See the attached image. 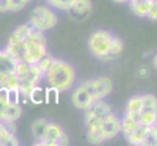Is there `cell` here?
Masks as SVG:
<instances>
[{"instance_id":"3","label":"cell","mask_w":157,"mask_h":146,"mask_svg":"<svg viewBox=\"0 0 157 146\" xmlns=\"http://www.w3.org/2000/svg\"><path fill=\"white\" fill-rule=\"evenodd\" d=\"M45 74L38 68L36 64L26 62H18L16 72V86L20 93L25 96H29L30 91L39 84Z\"/></svg>"},{"instance_id":"29","label":"cell","mask_w":157,"mask_h":146,"mask_svg":"<svg viewBox=\"0 0 157 146\" xmlns=\"http://www.w3.org/2000/svg\"><path fill=\"white\" fill-rule=\"evenodd\" d=\"M11 11V1L10 0H0V13Z\"/></svg>"},{"instance_id":"8","label":"cell","mask_w":157,"mask_h":146,"mask_svg":"<svg viewBox=\"0 0 157 146\" xmlns=\"http://www.w3.org/2000/svg\"><path fill=\"white\" fill-rule=\"evenodd\" d=\"M112 113L111 106L102 99L93 102L87 109H85V124L89 127L101 122Z\"/></svg>"},{"instance_id":"19","label":"cell","mask_w":157,"mask_h":146,"mask_svg":"<svg viewBox=\"0 0 157 146\" xmlns=\"http://www.w3.org/2000/svg\"><path fill=\"white\" fill-rule=\"evenodd\" d=\"M47 121L45 119H38V120L34 121L31 125V133L33 134V137L39 141L43 137V133H44V129L47 125Z\"/></svg>"},{"instance_id":"20","label":"cell","mask_w":157,"mask_h":146,"mask_svg":"<svg viewBox=\"0 0 157 146\" xmlns=\"http://www.w3.org/2000/svg\"><path fill=\"white\" fill-rule=\"evenodd\" d=\"M143 107V101H142V95L134 96L128 101L126 105V113H138L140 114L142 111Z\"/></svg>"},{"instance_id":"31","label":"cell","mask_w":157,"mask_h":146,"mask_svg":"<svg viewBox=\"0 0 157 146\" xmlns=\"http://www.w3.org/2000/svg\"><path fill=\"white\" fill-rule=\"evenodd\" d=\"M148 74V69L145 68V67H143L140 69V76H147V75Z\"/></svg>"},{"instance_id":"33","label":"cell","mask_w":157,"mask_h":146,"mask_svg":"<svg viewBox=\"0 0 157 146\" xmlns=\"http://www.w3.org/2000/svg\"><path fill=\"white\" fill-rule=\"evenodd\" d=\"M153 64H154V67L157 69V55L154 57V59H153Z\"/></svg>"},{"instance_id":"10","label":"cell","mask_w":157,"mask_h":146,"mask_svg":"<svg viewBox=\"0 0 157 146\" xmlns=\"http://www.w3.org/2000/svg\"><path fill=\"white\" fill-rule=\"evenodd\" d=\"M63 129L55 123H47L43 137L34 145L39 146H58V139L63 134Z\"/></svg>"},{"instance_id":"6","label":"cell","mask_w":157,"mask_h":146,"mask_svg":"<svg viewBox=\"0 0 157 146\" xmlns=\"http://www.w3.org/2000/svg\"><path fill=\"white\" fill-rule=\"evenodd\" d=\"M18 62L5 51H0V86L8 88L16 86V72Z\"/></svg>"},{"instance_id":"24","label":"cell","mask_w":157,"mask_h":146,"mask_svg":"<svg viewBox=\"0 0 157 146\" xmlns=\"http://www.w3.org/2000/svg\"><path fill=\"white\" fill-rule=\"evenodd\" d=\"M144 146H157V124L150 127L148 136L145 139Z\"/></svg>"},{"instance_id":"15","label":"cell","mask_w":157,"mask_h":146,"mask_svg":"<svg viewBox=\"0 0 157 146\" xmlns=\"http://www.w3.org/2000/svg\"><path fill=\"white\" fill-rule=\"evenodd\" d=\"M132 12L140 18H147L151 8V0H130Z\"/></svg>"},{"instance_id":"1","label":"cell","mask_w":157,"mask_h":146,"mask_svg":"<svg viewBox=\"0 0 157 146\" xmlns=\"http://www.w3.org/2000/svg\"><path fill=\"white\" fill-rule=\"evenodd\" d=\"M121 132V120L110 113L104 120L88 127L87 140L92 144H101L115 137Z\"/></svg>"},{"instance_id":"16","label":"cell","mask_w":157,"mask_h":146,"mask_svg":"<svg viewBox=\"0 0 157 146\" xmlns=\"http://www.w3.org/2000/svg\"><path fill=\"white\" fill-rule=\"evenodd\" d=\"M140 124L145 127H152L157 124V108H143L140 113Z\"/></svg>"},{"instance_id":"12","label":"cell","mask_w":157,"mask_h":146,"mask_svg":"<svg viewBox=\"0 0 157 146\" xmlns=\"http://www.w3.org/2000/svg\"><path fill=\"white\" fill-rule=\"evenodd\" d=\"M91 0H75L72 7L68 10L69 15L75 20H81L87 18L92 11Z\"/></svg>"},{"instance_id":"30","label":"cell","mask_w":157,"mask_h":146,"mask_svg":"<svg viewBox=\"0 0 157 146\" xmlns=\"http://www.w3.org/2000/svg\"><path fill=\"white\" fill-rule=\"evenodd\" d=\"M69 144V138L66 133H63V134L58 139V146H67Z\"/></svg>"},{"instance_id":"5","label":"cell","mask_w":157,"mask_h":146,"mask_svg":"<svg viewBox=\"0 0 157 146\" xmlns=\"http://www.w3.org/2000/svg\"><path fill=\"white\" fill-rule=\"evenodd\" d=\"M29 23L39 31H47L55 28L58 23L57 15L46 6H37L30 14Z\"/></svg>"},{"instance_id":"18","label":"cell","mask_w":157,"mask_h":146,"mask_svg":"<svg viewBox=\"0 0 157 146\" xmlns=\"http://www.w3.org/2000/svg\"><path fill=\"white\" fill-rule=\"evenodd\" d=\"M19 141L15 134L9 133L0 122V146H18Z\"/></svg>"},{"instance_id":"21","label":"cell","mask_w":157,"mask_h":146,"mask_svg":"<svg viewBox=\"0 0 157 146\" xmlns=\"http://www.w3.org/2000/svg\"><path fill=\"white\" fill-rule=\"evenodd\" d=\"M47 2L52 7L63 10V11H68L72 7L75 0H47Z\"/></svg>"},{"instance_id":"26","label":"cell","mask_w":157,"mask_h":146,"mask_svg":"<svg viewBox=\"0 0 157 146\" xmlns=\"http://www.w3.org/2000/svg\"><path fill=\"white\" fill-rule=\"evenodd\" d=\"M10 1H11V11H14V12L21 11L28 4L25 0H10Z\"/></svg>"},{"instance_id":"7","label":"cell","mask_w":157,"mask_h":146,"mask_svg":"<svg viewBox=\"0 0 157 146\" xmlns=\"http://www.w3.org/2000/svg\"><path fill=\"white\" fill-rule=\"evenodd\" d=\"M113 36L108 31L98 30L90 36L88 47L91 53L100 59H104L109 50Z\"/></svg>"},{"instance_id":"13","label":"cell","mask_w":157,"mask_h":146,"mask_svg":"<svg viewBox=\"0 0 157 146\" xmlns=\"http://www.w3.org/2000/svg\"><path fill=\"white\" fill-rule=\"evenodd\" d=\"M21 115V107L19 104H4L0 102V121L16 122Z\"/></svg>"},{"instance_id":"27","label":"cell","mask_w":157,"mask_h":146,"mask_svg":"<svg viewBox=\"0 0 157 146\" xmlns=\"http://www.w3.org/2000/svg\"><path fill=\"white\" fill-rule=\"evenodd\" d=\"M0 102L4 104H8V87L0 86Z\"/></svg>"},{"instance_id":"22","label":"cell","mask_w":157,"mask_h":146,"mask_svg":"<svg viewBox=\"0 0 157 146\" xmlns=\"http://www.w3.org/2000/svg\"><path fill=\"white\" fill-rule=\"evenodd\" d=\"M29 97V99L31 100L32 103L40 104V103H43L45 96H44V95H43V90L39 87L38 85H37L30 91Z\"/></svg>"},{"instance_id":"4","label":"cell","mask_w":157,"mask_h":146,"mask_svg":"<svg viewBox=\"0 0 157 146\" xmlns=\"http://www.w3.org/2000/svg\"><path fill=\"white\" fill-rule=\"evenodd\" d=\"M47 54V40L42 31L30 24L29 35L25 42L24 62L35 64Z\"/></svg>"},{"instance_id":"17","label":"cell","mask_w":157,"mask_h":146,"mask_svg":"<svg viewBox=\"0 0 157 146\" xmlns=\"http://www.w3.org/2000/svg\"><path fill=\"white\" fill-rule=\"evenodd\" d=\"M122 51H123V42L119 38H117V37H113L109 50H108L106 56L104 58L102 61H111V59H114L120 55Z\"/></svg>"},{"instance_id":"14","label":"cell","mask_w":157,"mask_h":146,"mask_svg":"<svg viewBox=\"0 0 157 146\" xmlns=\"http://www.w3.org/2000/svg\"><path fill=\"white\" fill-rule=\"evenodd\" d=\"M149 127H145L144 125L138 126L134 131L131 133V134L126 138L127 141L136 146H144V143L147 139L148 133H149Z\"/></svg>"},{"instance_id":"34","label":"cell","mask_w":157,"mask_h":146,"mask_svg":"<svg viewBox=\"0 0 157 146\" xmlns=\"http://www.w3.org/2000/svg\"><path fill=\"white\" fill-rule=\"evenodd\" d=\"M25 1H26V2H28V3H29V2H30V1H31V0H25Z\"/></svg>"},{"instance_id":"32","label":"cell","mask_w":157,"mask_h":146,"mask_svg":"<svg viewBox=\"0 0 157 146\" xmlns=\"http://www.w3.org/2000/svg\"><path fill=\"white\" fill-rule=\"evenodd\" d=\"M113 2L115 3H119V4H122V3H129L130 0H112Z\"/></svg>"},{"instance_id":"23","label":"cell","mask_w":157,"mask_h":146,"mask_svg":"<svg viewBox=\"0 0 157 146\" xmlns=\"http://www.w3.org/2000/svg\"><path fill=\"white\" fill-rule=\"evenodd\" d=\"M54 59H55V58H53L51 55H49V54L47 53L46 55L43 57L38 62L35 63V64H36L37 66H38V68L41 70L43 73L46 74L47 70L49 69V67L51 66V64L54 62Z\"/></svg>"},{"instance_id":"28","label":"cell","mask_w":157,"mask_h":146,"mask_svg":"<svg viewBox=\"0 0 157 146\" xmlns=\"http://www.w3.org/2000/svg\"><path fill=\"white\" fill-rule=\"evenodd\" d=\"M147 18L151 20H157V0H151V8Z\"/></svg>"},{"instance_id":"9","label":"cell","mask_w":157,"mask_h":146,"mask_svg":"<svg viewBox=\"0 0 157 146\" xmlns=\"http://www.w3.org/2000/svg\"><path fill=\"white\" fill-rule=\"evenodd\" d=\"M83 85L87 88L89 93L96 101L104 99L106 95L110 94L113 88L111 80L107 77H100L93 80L85 81Z\"/></svg>"},{"instance_id":"11","label":"cell","mask_w":157,"mask_h":146,"mask_svg":"<svg viewBox=\"0 0 157 146\" xmlns=\"http://www.w3.org/2000/svg\"><path fill=\"white\" fill-rule=\"evenodd\" d=\"M71 101L73 105L76 108H78V109L85 110L96 100L94 99V97L91 95L87 88L82 83L73 92V94L71 95Z\"/></svg>"},{"instance_id":"2","label":"cell","mask_w":157,"mask_h":146,"mask_svg":"<svg viewBox=\"0 0 157 146\" xmlns=\"http://www.w3.org/2000/svg\"><path fill=\"white\" fill-rule=\"evenodd\" d=\"M51 87L59 92L68 90L75 81V71L69 63L55 58L45 74Z\"/></svg>"},{"instance_id":"25","label":"cell","mask_w":157,"mask_h":146,"mask_svg":"<svg viewBox=\"0 0 157 146\" xmlns=\"http://www.w3.org/2000/svg\"><path fill=\"white\" fill-rule=\"evenodd\" d=\"M20 91L17 87L8 88V102L10 104H19Z\"/></svg>"}]
</instances>
